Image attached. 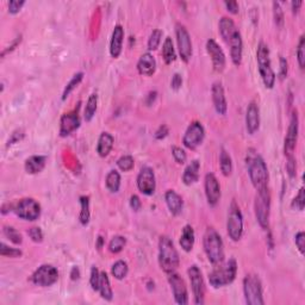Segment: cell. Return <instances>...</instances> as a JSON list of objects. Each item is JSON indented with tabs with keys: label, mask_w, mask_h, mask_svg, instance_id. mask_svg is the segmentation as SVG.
Instances as JSON below:
<instances>
[{
	"label": "cell",
	"mask_w": 305,
	"mask_h": 305,
	"mask_svg": "<svg viewBox=\"0 0 305 305\" xmlns=\"http://www.w3.org/2000/svg\"><path fill=\"white\" fill-rule=\"evenodd\" d=\"M247 167L250 181L256 191L268 187V168L266 162L254 149H249L247 154Z\"/></svg>",
	"instance_id": "1"
},
{
	"label": "cell",
	"mask_w": 305,
	"mask_h": 305,
	"mask_svg": "<svg viewBox=\"0 0 305 305\" xmlns=\"http://www.w3.org/2000/svg\"><path fill=\"white\" fill-rule=\"evenodd\" d=\"M194 240H196V236H194V230L192 228L191 226H185L183 228V232H181V236H180V243L181 248L184 250L187 251H191L193 249V246H194Z\"/></svg>",
	"instance_id": "30"
},
{
	"label": "cell",
	"mask_w": 305,
	"mask_h": 305,
	"mask_svg": "<svg viewBox=\"0 0 305 305\" xmlns=\"http://www.w3.org/2000/svg\"><path fill=\"white\" fill-rule=\"evenodd\" d=\"M71 278H72V280H77L80 278V271H79V268H77L76 266L72 268Z\"/></svg>",
	"instance_id": "61"
},
{
	"label": "cell",
	"mask_w": 305,
	"mask_h": 305,
	"mask_svg": "<svg viewBox=\"0 0 305 305\" xmlns=\"http://www.w3.org/2000/svg\"><path fill=\"white\" fill-rule=\"evenodd\" d=\"M82 79H84V73H82V72H80V73H76V76H74L71 80H69L68 84L66 85L65 91H63L62 100H66V99L69 97V95H71V93L73 92L74 90H76V88L77 87V85H79L80 82L82 81Z\"/></svg>",
	"instance_id": "38"
},
{
	"label": "cell",
	"mask_w": 305,
	"mask_h": 305,
	"mask_svg": "<svg viewBox=\"0 0 305 305\" xmlns=\"http://www.w3.org/2000/svg\"><path fill=\"white\" fill-rule=\"evenodd\" d=\"M286 170H287L288 175H290L291 178H294V176H296V159H294V156H287Z\"/></svg>",
	"instance_id": "53"
},
{
	"label": "cell",
	"mask_w": 305,
	"mask_h": 305,
	"mask_svg": "<svg viewBox=\"0 0 305 305\" xmlns=\"http://www.w3.org/2000/svg\"><path fill=\"white\" fill-rule=\"evenodd\" d=\"M302 5H303V1H302V0H293V1L291 2V6H292V12L298 13Z\"/></svg>",
	"instance_id": "60"
},
{
	"label": "cell",
	"mask_w": 305,
	"mask_h": 305,
	"mask_svg": "<svg viewBox=\"0 0 305 305\" xmlns=\"http://www.w3.org/2000/svg\"><path fill=\"white\" fill-rule=\"evenodd\" d=\"M130 207L133 211H136V212L140 211L142 208V202H141L140 197L136 196V194H133V196L130 197Z\"/></svg>",
	"instance_id": "56"
},
{
	"label": "cell",
	"mask_w": 305,
	"mask_h": 305,
	"mask_svg": "<svg viewBox=\"0 0 305 305\" xmlns=\"http://www.w3.org/2000/svg\"><path fill=\"white\" fill-rule=\"evenodd\" d=\"M227 230H228L229 237L235 242L241 240L243 234V216L241 212L240 207L232 200L229 208L228 221H227Z\"/></svg>",
	"instance_id": "8"
},
{
	"label": "cell",
	"mask_w": 305,
	"mask_h": 305,
	"mask_svg": "<svg viewBox=\"0 0 305 305\" xmlns=\"http://www.w3.org/2000/svg\"><path fill=\"white\" fill-rule=\"evenodd\" d=\"M172 154H173V157H174V160L178 164L183 165L186 162V159H187V155L185 151H184L183 148H180V147H176L174 146L172 148Z\"/></svg>",
	"instance_id": "48"
},
{
	"label": "cell",
	"mask_w": 305,
	"mask_h": 305,
	"mask_svg": "<svg viewBox=\"0 0 305 305\" xmlns=\"http://www.w3.org/2000/svg\"><path fill=\"white\" fill-rule=\"evenodd\" d=\"M239 31V29L235 25L234 20L229 17H222L219 20V34L226 43H228L232 36Z\"/></svg>",
	"instance_id": "26"
},
{
	"label": "cell",
	"mask_w": 305,
	"mask_h": 305,
	"mask_svg": "<svg viewBox=\"0 0 305 305\" xmlns=\"http://www.w3.org/2000/svg\"><path fill=\"white\" fill-rule=\"evenodd\" d=\"M137 71L141 76H152L156 71V60L151 53H144L141 55L137 62Z\"/></svg>",
	"instance_id": "24"
},
{
	"label": "cell",
	"mask_w": 305,
	"mask_h": 305,
	"mask_svg": "<svg viewBox=\"0 0 305 305\" xmlns=\"http://www.w3.org/2000/svg\"><path fill=\"white\" fill-rule=\"evenodd\" d=\"M175 36H176V43H178L179 54H180L181 60L184 62H189L191 60L192 54H193V49H192V41L191 36H190L189 31L185 28V25L178 23L175 25Z\"/></svg>",
	"instance_id": "9"
},
{
	"label": "cell",
	"mask_w": 305,
	"mask_h": 305,
	"mask_svg": "<svg viewBox=\"0 0 305 305\" xmlns=\"http://www.w3.org/2000/svg\"><path fill=\"white\" fill-rule=\"evenodd\" d=\"M167 135H168V128L166 127V125H161V127L156 130V133H155V138H157V140H162V138H165Z\"/></svg>",
	"instance_id": "58"
},
{
	"label": "cell",
	"mask_w": 305,
	"mask_h": 305,
	"mask_svg": "<svg viewBox=\"0 0 305 305\" xmlns=\"http://www.w3.org/2000/svg\"><path fill=\"white\" fill-rule=\"evenodd\" d=\"M114 137L109 133H101L97 144V152L99 156L106 157L114 148Z\"/></svg>",
	"instance_id": "29"
},
{
	"label": "cell",
	"mask_w": 305,
	"mask_h": 305,
	"mask_svg": "<svg viewBox=\"0 0 305 305\" xmlns=\"http://www.w3.org/2000/svg\"><path fill=\"white\" fill-rule=\"evenodd\" d=\"M20 41H22V36H19V37H17V38L15 39V41H13V43L10 45L9 48H7V49H4L2 50V53H1V58H4L5 57V55L7 54V53H10V52H12L13 49H15L16 47H17L18 44L20 43Z\"/></svg>",
	"instance_id": "59"
},
{
	"label": "cell",
	"mask_w": 305,
	"mask_h": 305,
	"mask_svg": "<svg viewBox=\"0 0 305 305\" xmlns=\"http://www.w3.org/2000/svg\"><path fill=\"white\" fill-rule=\"evenodd\" d=\"M24 135H25V133H24V130H23V129L16 130L15 133H11V137H10L9 141H7V147L12 146V144L17 143V142H19L20 140H23Z\"/></svg>",
	"instance_id": "52"
},
{
	"label": "cell",
	"mask_w": 305,
	"mask_h": 305,
	"mask_svg": "<svg viewBox=\"0 0 305 305\" xmlns=\"http://www.w3.org/2000/svg\"><path fill=\"white\" fill-rule=\"evenodd\" d=\"M273 17L277 26H283L284 24V12L282 9V5L278 1H273Z\"/></svg>",
	"instance_id": "45"
},
{
	"label": "cell",
	"mask_w": 305,
	"mask_h": 305,
	"mask_svg": "<svg viewBox=\"0 0 305 305\" xmlns=\"http://www.w3.org/2000/svg\"><path fill=\"white\" fill-rule=\"evenodd\" d=\"M137 187L141 193L146 194V196L154 194L155 189H156V181H155L154 171L149 166H144L141 168L137 175Z\"/></svg>",
	"instance_id": "15"
},
{
	"label": "cell",
	"mask_w": 305,
	"mask_h": 305,
	"mask_svg": "<svg viewBox=\"0 0 305 305\" xmlns=\"http://www.w3.org/2000/svg\"><path fill=\"white\" fill-rule=\"evenodd\" d=\"M80 207H81V211H80L79 221L82 226H87V224L90 223V218H91L90 197L88 196L80 197Z\"/></svg>",
	"instance_id": "33"
},
{
	"label": "cell",
	"mask_w": 305,
	"mask_h": 305,
	"mask_svg": "<svg viewBox=\"0 0 305 305\" xmlns=\"http://www.w3.org/2000/svg\"><path fill=\"white\" fill-rule=\"evenodd\" d=\"M28 235L30 236V239L36 243H41L43 241V231L39 227H33V228L29 229Z\"/></svg>",
	"instance_id": "49"
},
{
	"label": "cell",
	"mask_w": 305,
	"mask_h": 305,
	"mask_svg": "<svg viewBox=\"0 0 305 305\" xmlns=\"http://www.w3.org/2000/svg\"><path fill=\"white\" fill-rule=\"evenodd\" d=\"M105 183L109 191H111L112 193H116V192L119 191L120 187V174L116 170L110 171L108 175H106Z\"/></svg>",
	"instance_id": "36"
},
{
	"label": "cell",
	"mask_w": 305,
	"mask_h": 305,
	"mask_svg": "<svg viewBox=\"0 0 305 305\" xmlns=\"http://www.w3.org/2000/svg\"><path fill=\"white\" fill-rule=\"evenodd\" d=\"M165 200L168 207V210H170V212L173 216L180 215L184 207L183 198H181L180 194L176 193L174 190H168L165 194Z\"/></svg>",
	"instance_id": "25"
},
{
	"label": "cell",
	"mask_w": 305,
	"mask_h": 305,
	"mask_svg": "<svg viewBox=\"0 0 305 305\" xmlns=\"http://www.w3.org/2000/svg\"><path fill=\"white\" fill-rule=\"evenodd\" d=\"M79 127L80 117L76 110L62 114L60 119V136L61 137H66V136L71 135L73 131L79 129Z\"/></svg>",
	"instance_id": "19"
},
{
	"label": "cell",
	"mask_w": 305,
	"mask_h": 305,
	"mask_svg": "<svg viewBox=\"0 0 305 305\" xmlns=\"http://www.w3.org/2000/svg\"><path fill=\"white\" fill-rule=\"evenodd\" d=\"M298 130H299V119L298 114L294 111L291 116L290 125H288L287 133L285 137V146H284V152H285L286 157L293 156L294 149H296L297 140H298Z\"/></svg>",
	"instance_id": "16"
},
{
	"label": "cell",
	"mask_w": 305,
	"mask_h": 305,
	"mask_svg": "<svg viewBox=\"0 0 305 305\" xmlns=\"http://www.w3.org/2000/svg\"><path fill=\"white\" fill-rule=\"evenodd\" d=\"M287 72H288L287 61H286L285 57L280 56V71H279L280 80H284L286 76H287Z\"/></svg>",
	"instance_id": "54"
},
{
	"label": "cell",
	"mask_w": 305,
	"mask_h": 305,
	"mask_svg": "<svg viewBox=\"0 0 305 305\" xmlns=\"http://www.w3.org/2000/svg\"><path fill=\"white\" fill-rule=\"evenodd\" d=\"M168 283H170L171 288H172L175 303L180 305L189 304V292H187L186 284L183 278L178 273L173 272L168 274Z\"/></svg>",
	"instance_id": "14"
},
{
	"label": "cell",
	"mask_w": 305,
	"mask_h": 305,
	"mask_svg": "<svg viewBox=\"0 0 305 305\" xmlns=\"http://www.w3.org/2000/svg\"><path fill=\"white\" fill-rule=\"evenodd\" d=\"M45 161L47 157L42 156V155H33L29 159L25 160V171L29 174H37V173L42 172L45 167Z\"/></svg>",
	"instance_id": "27"
},
{
	"label": "cell",
	"mask_w": 305,
	"mask_h": 305,
	"mask_svg": "<svg viewBox=\"0 0 305 305\" xmlns=\"http://www.w3.org/2000/svg\"><path fill=\"white\" fill-rule=\"evenodd\" d=\"M180 259L176 251L174 243L168 236H161L159 241V265L161 269L167 274L178 269Z\"/></svg>",
	"instance_id": "2"
},
{
	"label": "cell",
	"mask_w": 305,
	"mask_h": 305,
	"mask_svg": "<svg viewBox=\"0 0 305 305\" xmlns=\"http://www.w3.org/2000/svg\"><path fill=\"white\" fill-rule=\"evenodd\" d=\"M305 207V194H304V187H301L298 194L294 197L292 202V208L297 209L299 211H303Z\"/></svg>",
	"instance_id": "47"
},
{
	"label": "cell",
	"mask_w": 305,
	"mask_h": 305,
	"mask_svg": "<svg viewBox=\"0 0 305 305\" xmlns=\"http://www.w3.org/2000/svg\"><path fill=\"white\" fill-rule=\"evenodd\" d=\"M99 283H100V272L95 266H92L91 268V277H90V285L93 291L99 290Z\"/></svg>",
	"instance_id": "46"
},
{
	"label": "cell",
	"mask_w": 305,
	"mask_h": 305,
	"mask_svg": "<svg viewBox=\"0 0 305 305\" xmlns=\"http://www.w3.org/2000/svg\"><path fill=\"white\" fill-rule=\"evenodd\" d=\"M181 85H183V76H181L179 73H175L174 76H172L171 87H172L174 91H178L179 88L181 87Z\"/></svg>",
	"instance_id": "55"
},
{
	"label": "cell",
	"mask_w": 305,
	"mask_h": 305,
	"mask_svg": "<svg viewBox=\"0 0 305 305\" xmlns=\"http://www.w3.org/2000/svg\"><path fill=\"white\" fill-rule=\"evenodd\" d=\"M237 273V262L235 259H229L224 265L219 264L217 268L213 269L209 274V282L210 285L215 288L223 287V286L229 285L235 280Z\"/></svg>",
	"instance_id": "5"
},
{
	"label": "cell",
	"mask_w": 305,
	"mask_h": 305,
	"mask_svg": "<svg viewBox=\"0 0 305 305\" xmlns=\"http://www.w3.org/2000/svg\"><path fill=\"white\" fill-rule=\"evenodd\" d=\"M246 127H247L248 133L254 135L260 128V110L254 101L248 105L247 112H246Z\"/></svg>",
	"instance_id": "21"
},
{
	"label": "cell",
	"mask_w": 305,
	"mask_h": 305,
	"mask_svg": "<svg viewBox=\"0 0 305 305\" xmlns=\"http://www.w3.org/2000/svg\"><path fill=\"white\" fill-rule=\"evenodd\" d=\"M199 171H200V162L198 160H193L184 171L183 174V181L187 186L192 185V184L197 183L199 179Z\"/></svg>",
	"instance_id": "28"
},
{
	"label": "cell",
	"mask_w": 305,
	"mask_h": 305,
	"mask_svg": "<svg viewBox=\"0 0 305 305\" xmlns=\"http://www.w3.org/2000/svg\"><path fill=\"white\" fill-rule=\"evenodd\" d=\"M256 61H258L259 73H260L264 85L267 88H273L275 84V73L271 65L268 45L262 41L259 43L258 50H256Z\"/></svg>",
	"instance_id": "4"
},
{
	"label": "cell",
	"mask_w": 305,
	"mask_h": 305,
	"mask_svg": "<svg viewBox=\"0 0 305 305\" xmlns=\"http://www.w3.org/2000/svg\"><path fill=\"white\" fill-rule=\"evenodd\" d=\"M205 137V129L200 122H192L187 128L185 135H184L183 143L186 148L194 151L197 147L203 143Z\"/></svg>",
	"instance_id": "13"
},
{
	"label": "cell",
	"mask_w": 305,
	"mask_h": 305,
	"mask_svg": "<svg viewBox=\"0 0 305 305\" xmlns=\"http://www.w3.org/2000/svg\"><path fill=\"white\" fill-rule=\"evenodd\" d=\"M4 235L7 237V239L11 241V242L15 243V245H20V243L23 242L22 235L19 234V231H17V229L13 228V227L5 226Z\"/></svg>",
	"instance_id": "40"
},
{
	"label": "cell",
	"mask_w": 305,
	"mask_h": 305,
	"mask_svg": "<svg viewBox=\"0 0 305 305\" xmlns=\"http://www.w3.org/2000/svg\"><path fill=\"white\" fill-rule=\"evenodd\" d=\"M205 254L208 260L212 265H219L224 260V245L221 235L216 231V229L208 228L203 239Z\"/></svg>",
	"instance_id": "3"
},
{
	"label": "cell",
	"mask_w": 305,
	"mask_h": 305,
	"mask_svg": "<svg viewBox=\"0 0 305 305\" xmlns=\"http://www.w3.org/2000/svg\"><path fill=\"white\" fill-rule=\"evenodd\" d=\"M211 95H212V103L216 112L224 116L227 114V110H228V104H227L224 88L221 82H213L212 88H211Z\"/></svg>",
	"instance_id": "20"
},
{
	"label": "cell",
	"mask_w": 305,
	"mask_h": 305,
	"mask_svg": "<svg viewBox=\"0 0 305 305\" xmlns=\"http://www.w3.org/2000/svg\"><path fill=\"white\" fill-rule=\"evenodd\" d=\"M224 5H226L227 10H228L230 13H232V15H236V13H239L240 6H239V2L237 1H234V0H232V1H224Z\"/></svg>",
	"instance_id": "57"
},
{
	"label": "cell",
	"mask_w": 305,
	"mask_h": 305,
	"mask_svg": "<svg viewBox=\"0 0 305 305\" xmlns=\"http://www.w3.org/2000/svg\"><path fill=\"white\" fill-rule=\"evenodd\" d=\"M207 50L208 54L210 55L211 61H212L213 71L217 73H222L226 68V55L222 48L215 39L210 38L207 41Z\"/></svg>",
	"instance_id": "17"
},
{
	"label": "cell",
	"mask_w": 305,
	"mask_h": 305,
	"mask_svg": "<svg viewBox=\"0 0 305 305\" xmlns=\"http://www.w3.org/2000/svg\"><path fill=\"white\" fill-rule=\"evenodd\" d=\"M0 255L4 256V258H19V256L23 255V251L20 249H17V248L9 247L4 242H1V246H0Z\"/></svg>",
	"instance_id": "41"
},
{
	"label": "cell",
	"mask_w": 305,
	"mask_h": 305,
	"mask_svg": "<svg viewBox=\"0 0 305 305\" xmlns=\"http://www.w3.org/2000/svg\"><path fill=\"white\" fill-rule=\"evenodd\" d=\"M219 165H221V171L223 175L229 176L232 172V160L230 157L229 152L224 148L221 149V154H219Z\"/></svg>",
	"instance_id": "34"
},
{
	"label": "cell",
	"mask_w": 305,
	"mask_h": 305,
	"mask_svg": "<svg viewBox=\"0 0 305 305\" xmlns=\"http://www.w3.org/2000/svg\"><path fill=\"white\" fill-rule=\"evenodd\" d=\"M254 210H255V217L259 226L262 229L269 228V217H271V193L268 187L258 191L254 203Z\"/></svg>",
	"instance_id": "6"
},
{
	"label": "cell",
	"mask_w": 305,
	"mask_h": 305,
	"mask_svg": "<svg viewBox=\"0 0 305 305\" xmlns=\"http://www.w3.org/2000/svg\"><path fill=\"white\" fill-rule=\"evenodd\" d=\"M230 48V57H231L232 63L235 66H240L242 62L243 54V41L240 31H237L234 36L230 38V41L227 43Z\"/></svg>",
	"instance_id": "22"
},
{
	"label": "cell",
	"mask_w": 305,
	"mask_h": 305,
	"mask_svg": "<svg viewBox=\"0 0 305 305\" xmlns=\"http://www.w3.org/2000/svg\"><path fill=\"white\" fill-rule=\"evenodd\" d=\"M117 166H118L119 170L123 171V172H129V171L133 168V156H130V155H123V156L119 157L118 161H117Z\"/></svg>",
	"instance_id": "43"
},
{
	"label": "cell",
	"mask_w": 305,
	"mask_h": 305,
	"mask_svg": "<svg viewBox=\"0 0 305 305\" xmlns=\"http://www.w3.org/2000/svg\"><path fill=\"white\" fill-rule=\"evenodd\" d=\"M187 273H189L190 282H191V288L192 292H193L194 303L198 305L204 304L205 284L204 279H203L202 271H200L199 267L196 266V265H192Z\"/></svg>",
	"instance_id": "11"
},
{
	"label": "cell",
	"mask_w": 305,
	"mask_h": 305,
	"mask_svg": "<svg viewBox=\"0 0 305 305\" xmlns=\"http://www.w3.org/2000/svg\"><path fill=\"white\" fill-rule=\"evenodd\" d=\"M24 5H25L24 0H11V1H9V12L11 15H16L22 10Z\"/></svg>",
	"instance_id": "50"
},
{
	"label": "cell",
	"mask_w": 305,
	"mask_h": 305,
	"mask_svg": "<svg viewBox=\"0 0 305 305\" xmlns=\"http://www.w3.org/2000/svg\"><path fill=\"white\" fill-rule=\"evenodd\" d=\"M204 187H205V196H207L209 205H210V207H216L217 203L219 202V199H221V186H219V183L215 174L208 173V174L205 175Z\"/></svg>",
	"instance_id": "18"
},
{
	"label": "cell",
	"mask_w": 305,
	"mask_h": 305,
	"mask_svg": "<svg viewBox=\"0 0 305 305\" xmlns=\"http://www.w3.org/2000/svg\"><path fill=\"white\" fill-rule=\"evenodd\" d=\"M161 38H162V31L160 29H155L152 30V33L151 34L148 38V49L149 50H156L157 47H159L160 43H161Z\"/></svg>",
	"instance_id": "42"
},
{
	"label": "cell",
	"mask_w": 305,
	"mask_h": 305,
	"mask_svg": "<svg viewBox=\"0 0 305 305\" xmlns=\"http://www.w3.org/2000/svg\"><path fill=\"white\" fill-rule=\"evenodd\" d=\"M297 58H298V65L301 67V69H304L305 66V37L304 35L301 36L299 39L298 48H297Z\"/></svg>",
	"instance_id": "44"
},
{
	"label": "cell",
	"mask_w": 305,
	"mask_h": 305,
	"mask_svg": "<svg viewBox=\"0 0 305 305\" xmlns=\"http://www.w3.org/2000/svg\"><path fill=\"white\" fill-rule=\"evenodd\" d=\"M294 243H296L297 248H298L299 253L303 255L304 254V248H305V235L303 231L297 232L296 236H294Z\"/></svg>",
	"instance_id": "51"
},
{
	"label": "cell",
	"mask_w": 305,
	"mask_h": 305,
	"mask_svg": "<svg viewBox=\"0 0 305 305\" xmlns=\"http://www.w3.org/2000/svg\"><path fill=\"white\" fill-rule=\"evenodd\" d=\"M97 106H98V97L97 95H91L90 97L87 99V103H86V108H85V112H84V118L86 122H91L95 117V111H97Z\"/></svg>",
	"instance_id": "35"
},
{
	"label": "cell",
	"mask_w": 305,
	"mask_h": 305,
	"mask_svg": "<svg viewBox=\"0 0 305 305\" xmlns=\"http://www.w3.org/2000/svg\"><path fill=\"white\" fill-rule=\"evenodd\" d=\"M123 41H124V29L122 25L114 26L110 41V54L114 58H117L122 53Z\"/></svg>",
	"instance_id": "23"
},
{
	"label": "cell",
	"mask_w": 305,
	"mask_h": 305,
	"mask_svg": "<svg viewBox=\"0 0 305 305\" xmlns=\"http://www.w3.org/2000/svg\"><path fill=\"white\" fill-rule=\"evenodd\" d=\"M97 247H98V249H101V247H103V237H101V236L98 237Z\"/></svg>",
	"instance_id": "62"
},
{
	"label": "cell",
	"mask_w": 305,
	"mask_h": 305,
	"mask_svg": "<svg viewBox=\"0 0 305 305\" xmlns=\"http://www.w3.org/2000/svg\"><path fill=\"white\" fill-rule=\"evenodd\" d=\"M98 292L100 293L101 298L105 301H112L114 298V292H112L111 284H110V279L106 272H100V283H99V290Z\"/></svg>",
	"instance_id": "31"
},
{
	"label": "cell",
	"mask_w": 305,
	"mask_h": 305,
	"mask_svg": "<svg viewBox=\"0 0 305 305\" xmlns=\"http://www.w3.org/2000/svg\"><path fill=\"white\" fill-rule=\"evenodd\" d=\"M162 57H164L166 65H171V63H173L175 61V49L171 37H166L164 45H162Z\"/></svg>",
	"instance_id": "32"
},
{
	"label": "cell",
	"mask_w": 305,
	"mask_h": 305,
	"mask_svg": "<svg viewBox=\"0 0 305 305\" xmlns=\"http://www.w3.org/2000/svg\"><path fill=\"white\" fill-rule=\"evenodd\" d=\"M128 272H129V267H128V264L125 261L118 260L112 265L111 273L116 279L118 280L124 279L128 275Z\"/></svg>",
	"instance_id": "37"
},
{
	"label": "cell",
	"mask_w": 305,
	"mask_h": 305,
	"mask_svg": "<svg viewBox=\"0 0 305 305\" xmlns=\"http://www.w3.org/2000/svg\"><path fill=\"white\" fill-rule=\"evenodd\" d=\"M243 293L248 305H264L262 285L258 275L248 274L243 279Z\"/></svg>",
	"instance_id": "7"
},
{
	"label": "cell",
	"mask_w": 305,
	"mask_h": 305,
	"mask_svg": "<svg viewBox=\"0 0 305 305\" xmlns=\"http://www.w3.org/2000/svg\"><path fill=\"white\" fill-rule=\"evenodd\" d=\"M127 245V239L124 236H120V235H117V236H114L110 241L109 243V250L114 254H118L123 250V248Z\"/></svg>",
	"instance_id": "39"
},
{
	"label": "cell",
	"mask_w": 305,
	"mask_h": 305,
	"mask_svg": "<svg viewBox=\"0 0 305 305\" xmlns=\"http://www.w3.org/2000/svg\"><path fill=\"white\" fill-rule=\"evenodd\" d=\"M15 212L19 218L25 221H36L41 215V205L34 198H24L16 205Z\"/></svg>",
	"instance_id": "12"
},
{
	"label": "cell",
	"mask_w": 305,
	"mask_h": 305,
	"mask_svg": "<svg viewBox=\"0 0 305 305\" xmlns=\"http://www.w3.org/2000/svg\"><path fill=\"white\" fill-rule=\"evenodd\" d=\"M57 279L58 271L53 265L48 264L39 266L31 277V280H33L35 285L41 286V287H48V286L54 285L57 282Z\"/></svg>",
	"instance_id": "10"
}]
</instances>
